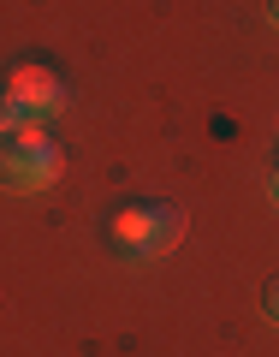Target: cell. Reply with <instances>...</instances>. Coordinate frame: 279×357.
Instances as JSON below:
<instances>
[{
	"label": "cell",
	"mask_w": 279,
	"mask_h": 357,
	"mask_svg": "<svg viewBox=\"0 0 279 357\" xmlns=\"http://www.w3.org/2000/svg\"><path fill=\"white\" fill-rule=\"evenodd\" d=\"M113 244L125 256H166L178 244V208H166V203H131V208H119L113 215Z\"/></svg>",
	"instance_id": "obj_1"
},
{
	"label": "cell",
	"mask_w": 279,
	"mask_h": 357,
	"mask_svg": "<svg viewBox=\"0 0 279 357\" xmlns=\"http://www.w3.org/2000/svg\"><path fill=\"white\" fill-rule=\"evenodd\" d=\"M6 96H13L24 114H42V119L65 107L60 72H54V66H36V60H24V66H13V72H6Z\"/></svg>",
	"instance_id": "obj_2"
},
{
	"label": "cell",
	"mask_w": 279,
	"mask_h": 357,
	"mask_svg": "<svg viewBox=\"0 0 279 357\" xmlns=\"http://www.w3.org/2000/svg\"><path fill=\"white\" fill-rule=\"evenodd\" d=\"M0 178L13 185V191H48L54 178H60V149H24V143H6L0 149Z\"/></svg>",
	"instance_id": "obj_3"
},
{
	"label": "cell",
	"mask_w": 279,
	"mask_h": 357,
	"mask_svg": "<svg viewBox=\"0 0 279 357\" xmlns=\"http://www.w3.org/2000/svg\"><path fill=\"white\" fill-rule=\"evenodd\" d=\"M18 119H24V107H18L13 96L0 89V137H6V131H18Z\"/></svg>",
	"instance_id": "obj_4"
},
{
	"label": "cell",
	"mask_w": 279,
	"mask_h": 357,
	"mask_svg": "<svg viewBox=\"0 0 279 357\" xmlns=\"http://www.w3.org/2000/svg\"><path fill=\"white\" fill-rule=\"evenodd\" d=\"M267 316L279 321V280H267Z\"/></svg>",
	"instance_id": "obj_5"
},
{
	"label": "cell",
	"mask_w": 279,
	"mask_h": 357,
	"mask_svg": "<svg viewBox=\"0 0 279 357\" xmlns=\"http://www.w3.org/2000/svg\"><path fill=\"white\" fill-rule=\"evenodd\" d=\"M267 203L279 208V167H273V178H267Z\"/></svg>",
	"instance_id": "obj_6"
},
{
	"label": "cell",
	"mask_w": 279,
	"mask_h": 357,
	"mask_svg": "<svg viewBox=\"0 0 279 357\" xmlns=\"http://www.w3.org/2000/svg\"><path fill=\"white\" fill-rule=\"evenodd\" d=\"M267 18H273V24H279V0H273V6H267Z\"/></svg>",
	"instance_id": "obj_7"
}]
</instances>
